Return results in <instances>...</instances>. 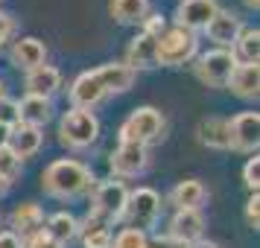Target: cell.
<instances>
[{
  "mask_svg": "<svg viewBox=\"0 0 260 248\" xmlns=\"http://www.w3.org/2000/svg\"><path fill=\"white\" fill-rule=\"evenodd\" d=\"M0 175L6 178L9 184L21 175V158H18L9 146H3V149H0Z\"/></svg>",
  "mask_w": 260,
  "mask_h": 248,
  "instance_id": "cell-29",
  "label": "cell"
},
{
  "mask_svg": "<svg viewBox=\"0 0 260 248\" xmlns=\"http://www.w3.org/2000/svg\"><path fill=\"white\" fill-rule=\"evenodd\" d=\"M216 9H219L216 0H181L176 6V26L190 29V32H199L216 15Z\"/></svg>",
  "mask_w": 260,
  "mask_h": 248,
  "instance_id": "cell-10",
  "label": "cell"
},
{
  "mask_svg": "<svg viewBox=\"0 0 260 248\" xmlns=\"http://www.w3.org/2000/svg\"><path fill=\"white\" fill-rule=\"evenodd\" d=\"M225 88H231L240 99H257V94H260V67L257 64H237Z\"/></svg>",
  "mask_w": 260,
  "mask_h": 248,
  "instance_id": "cell-22",
  "label": "cell"
},
{
  "mask_svg": "<svg viewBox=\"0 0 260 248\" xmlns=\"http://www.w3.org/2000/svg\"><path fill=\"white\" fill-rule=\"evenodd\" d=\"M146 248H187L184 242H176V239H170V236H155V239H146Z\"/></svg>",
  "mask_w": 260,
  "mask_h": 248,
  "instance_id": "cell-36",
  "label": "cell"
},
{
  "mask_svg": "<svg viewBox=\"0 0 260 248\" xmlns=\"http://www.w3.org/2000/svg\"><path fill=\"white\" fill-rule=\"evenodd\" d=\"M108 166L117 178H138L149 166V152L146 146H138V143H120L108 158Z\"/></svg>",
  "mask_w": 260,
  "mask_h": 248,
  "instance_id": "cell-8",
  "label": "cell"
},
{
  "mask_svg": "<svg viewBox=\"0 0 260 248\" xmlns=\"http://www.w3.org/2000/svg\"><path fill=\"white\" fill-rule=\"evenodd\" d=\"M164 114L152 105L135 108L129 117L120 126V143H138V146H149V143L164 137Z\"/></svg>",
  "mask_w": 260,
  "mask_h": 248,
  "instance_id": "cell-2",
  "label": "cell"
},
{
  "mask_svg": "<svg viewBox=\"0 0 260 248\" xmlns=\"http://www.w3.org/2000/svg\"><path fill=\"white\" fill-rule=\"evenodd\" d=\"M6 96V85H3V79H0V99Z\"/></svg>",
  "mask_w": 260,
  "mask_h": 248,
  "instance_id": "cell-42",
  "label": "cell"
},
{
  "mask_svg": "<svg viewBox=\"0 0 260 248\" xmlns=\"http://www.w3.org/2000/svg\"><path fill=\"white\" fill-rule=\"evenodd\" d=\"M126 199H129V190L123 181H100L91 187V213L96 216H103L108 222L114 225L120 222V216H123V207H126Z\"/></svg>",
  "mask_w": 260,
  "mask_h": 248,
  "instance_id": "cell-7",
  "label": "cell"
},
{
  "mask_svg": "<svg viewBox=\"0 0 260 248\" xmlns=\"http://www.w3.org/2000/svg\"><path fill=\"white\" fill-rule=\"evenodd\" d=\"M158 213H161V196L152 187H138L129 193L120 219L126 222V228H135V231L149 234L155 228V222H158Z\"/></svg>",
  "mask_w": 260,
  "mask_h": 248,
  "instance_id": "cell-5",
  "label": "cell"
},
{
  "mask_svg": "<svg viewBox=\"0 0 260 248\" xmlns=\"http://www.w3.org/2000/svg\"><path fill=\"white\" fill-rule=\"evenodd\" d=\"M0 248H21V236H15L12 231H0Z\"/></svg>",
  "mask_w": 260,
  "mask_h": 248,
  "instance_id": "cell-37",
  "label": "cell"
},
{
  "mask_svg": "<svg viewBox=\"0 0 260 248\" xmlns=\"http://www.w3.org/2000/svg\"><path fill=\"white\" fill-rule=\"evenodd\" d=\"M94 76L100 79L103 85V91L106 94H123V91H129L135 79H138V73L132 70L126 61H106V64H100L94 70Z\"/></svg>",
  "mask_w": 260,
  "mask_h": 248,
  "instance_id": "cell-14",
  "label": "cell"
},
{
  "mask_svg": "<svg viewBox=\"0 0 260 248\" xmlns=\"http://www.w3.org/2000/svg\"><path fill=\"white\" fill-rule=\"evenodd\" d=\"M237 67V59L231 50H208V53H202L196 64H193V73H196V79L202 85H208V88H225L228 79H231V73Z\"/></svg>",
  "mask_w": 260,
  "mask_h": 248,
  "instance_id": "cell-6",
  "label": "cell"
},
{
  "mask_svg": "<svg viewBox=\"0 0 260 248\" xmlns=\"http://www.w3.org/2000/svg\"><path fill=\"white\" fill-rule=\"evenodd\" d=\"M41 187L47 196L53 199H79L82 193L94 187V175H91V169L79 161H73V158H59V161H53V164L41 172Z\"/></svg>",
  "mask_w": 260,
  "mask_h": 248,
  "instance_id": "cell-1",
  "label": "cell"
},
{
  "mask_svg": "<svg viewBox=\"0 0 260 248\" xmlns=\"http://www.w3.org/2000/svg\"><path fill=\"white\" fill-rule=\"evenodd\" d=\"M76 236L82 239V248H108L111 245V222L103 219V216H96V213L88 210L82 222H79V231Z\"/></svg>",
  "mask_w": 260,
  "mask_h": 248,
  "instance_id": "cell-18",
  "label": "cell"
},
{
  "mask_svg": "<svg viewBox=\"0 0 260 248\" xmlns=\"http://www.w3.org/2000/svg\"><path fill=\"white\" fill-rule=\"evenodd\" d=\"M243 181H246V187L251 193H257V187H260V158L257 155L246 161V166H243Z\"/></svg>",
  "mask_w": 260,
  "mask_h": 248,
  "instance_id": "cell-30",
  "label": "cell"
},
{
  "mask_svg": "<svg viewBox=\"0 0 260 248\" xmlns=\"http://www.w3.org/2000/svg\"><path fill=\"white\" fill-rule=\"evenodd\" d=\"M167 236L176 242H184V245L196 242L205 236V216L199 210H176V216L170 219Z\"/></svg>",
  "mask_w": 260,
  "mask_h": 248,
  "instance_id": "cell-12",
  "label": "cell"
},
{
  "mask_svg": "<svg viewBox=\"0 0 260 248\" xmlns=\"http://www.w3.org/2000/svg\"><path fill=\"white\" fill-rule=\"evenodd\" d=\"M246 222H248V228H257L260 225V196L257 193H251V199L246 201Z\"/></svg>",
  "mask_w": 260,
  "mask_h": 248,
  "instance_id": "cell-34",
  "label": "cell"
},
{
  "mask_svg": "<svg viewBox=\"0 0 260 248\" xmlns=\"http://www.w3.org/2000/svg\"><path fill=\"white\" fill-rule=\"evenodd\" d=\"M9 187H12V184H9V181H6V178L0 175V199H3V196H6V193H9Z\"/></svg>",
  "mask_w": 260,
  "mask_h": 248,
  "instance_id": "cell-40",
  "label": "cell"
},
{
  "mask_svg": "<svg viewBox=\"0 0 260 248\" xmlns=\"http://www.w3.org/2000/svg\"><path fill=\"white\" fill-rule=\"evenodd\" d=\"M111 18L123 26H138L149 15V0H111Z\"/></svg>",
  "mask_w": 260,
  "mask_h": 248,
  "instance_id": "cell-25",
  "label": "cell"
},
{
  "mask_svg": "<svg viewBox=\"0 0 260 248\" xmlns=\"http://www.w3.org/2000/svg\"><path fill=\"white\" fill-rule=\"evenodd\" d=\"M76 231H79V219L68 210L53 213L47 222H44V234H47L50 239H56L59 245H68L73 236H76Z\"/></svg>",
  "mask_w": 260,
  "mask_h": 248,
  "instance_id": "cell-26",
  "label": "cell"
},
{
  "mask_svg": "<svg viewBox=\"0 0 260 248\" xmlns=\"http://www.w3.org/2000/svg\"><path fill=\"white\" fill-rule=\"evenodd\" d=\"M53 120V99L44 96H24L18 102V123L32 126V129H44Z\"/></svg>",
  "mask_w": 260,
  "mask_h": 248,
  "instance_id": "cell-21",
  "label": "cell"
},
{
  "mask_svg": "<svg viewBox=\"0 0 260 248\" xmlns=\"http://www.w3.org/2000/svg\"><path fill=\"white\" fill-rule=\"evenodd\" d=\"M100 137V120L94 111H82V108H71L64 111L59 120V140L68 149H88L91 143Z\"/></svg>",
  "mask_w": 260,
  "mask_h": 248,
  "instance_id": "cell-4",
  "label": "cell"
},
{
  "mask_svg": "<svg viewBox=\"0 0 260 248\" xmlns=\"http://www.w3.org/2000/svg\"><path fill=\"white\" fill-rule=\"evenodd\" d=\"M196 50H199L196 32L181 29V26H167L158 36V64L161 67H181V64L196 59Z\"/></svg>",
  "mask_w": 260,
  "mask_h": 248,
  "instance_id": "cell-3",
  "label": "cell"
},
{
  "mask_svg": "<svg viewBox=\"0 0 260 248\" xmlns=\"http://www.w3.org/2000/svg\"><path fill=\"white\" fill-rule=\"evenodd\" d=\"M0 126H6V129L18 126V102L9 99V96L0 99Z\"/></svg>",
  "mask_w": 260,
  "mask_h": 248,
  "instance_id": "cell-31",
  "label": "cell"
},
{
  "mask_svg": "<svg viewBox=\"0 0 260 248\" xmlns=\"http://www.w3.org/2000/svg\"><path fill=\"white\" fill-rule=\"evenodd\" d=\"M187 248H219V245H216V242H211V239H205V236H202V239H196V242H190Z\"/></svg>",
  "mask_w": 260,
  "mask_h": 248,
  "instance_id": "cell-38",
  "label": "cell"
},
{
  "mask_svg": "<svg viewBox=\"0 0 260 248\" xmlns=\"http://www.w3.org/2000/svg\"><path fill=\"white\" fill-rule=\"evenodd\" d=\"M231 53H234L237 64H257L260 61V32L251 29V26H243V32L234 41Z\"/></svg>",
  "mask_w": 260,
  "mask_h": 248,
  "instance_id": "cell-27",
  "label": "cell"
},
{
  "mask_svg": "<svg viewBox=\"0 0 260 248\" xmlns=\"http://www.w3.org/2000/svg\"><path fill=\"white\" fill-rule=\"evenodd\" d=\"M41 140H44L41 129H32V126L18 123V126L9 129V143H6V146H9L21 161H24V158H32V155L41 149Z\"/></svg>",
  "mask_w": 260,
  "mask_h": 248,
  "instance_id": "cell-23",
  "label": "cell"
},
{
  "mask_svg": "<svg viewBox=\"0 0 260 248\" xmlns=\"http://www.w3.org/2000/svg\"><path fill=\"white\" fill-rule=\"evenodd\" d=\"M9 222H12V234L21 236V242H24L32 234L44 231V210L38 207L36 201H24V204H18L12 210Z\"/></svg>",
  "mask_w": 260,
  "mask_h": 248,
  "instance_id": "cell-16",
  "label": "cell"
},
{
  "mask_svg": "<svg viewBox=\"0 0 260 248\" xmlns=\"http://www.w3.org/2000/svg\"><path fill=\"white\" fill-rule=\"evenodd\" d=\"M61 88V73L53 64H41L26 73V96H44L53 99V94Z\"/></svg>",
  "mask_w": 260,
  "mask_h": 248,
  "instance_id": "cell-19",
  "label": "cell"
},
{
  "mask_svg": "<svg viewBox=\"0 0 260 248\" xmlns=\"http://www.w3.org/2000/svg\"><path fill=\"white\" fill-rule=\"evenodd\" d=\"M6 143H9V129H6V126H0V149H3Z\"/></svg>",
  "mask_w": 260,
  "mask_h": 248,
  "instance_id": "cell-39",
  "label": "cell"
},
{
  "mask_svg": "<svg viewBox=\"0 0 260 248\" xmlns=\"http://www.w3.org/2000/svg\"><path fill=\"white\" fill-rule=\"evenodd\" d=\"M231 131V149L237 152H254L260 143V114L257 111H243L228 120Z\"/></svg>",
  "mask_w": 260,
  "mask_h": 248,
  "instance_id": "cell-9",
  "label": "cell"
},
{
  "mask_svg": "<svg viewBox=\"0 0 260 248\" xmlns=\"http://www.w3.org/2000/svg\"><path fill=\"white\" fill-rule=\"evenodd\" d=\"M126 64H129L135 73L158 67V38L146 36V32H138V36L129 41V47H126Z\"/></svg>",
  "mask_w": 260,
  "mask_h": 248,
  "instance_id": "cell-13",
  "label": "cell"
},
{
  "mask_svg": "<svg viewBox=\"0 0 260 248\" xmlns=\"http://www.w3.org/2000/svg\"><path fill=\"white\" fill-rule=\"evenodd\" d=\"M146 239H149V236L143 234V231L123 228L117 236H111V245L108 248H146Z\"/></svg>",
  "mask_w": 260,
  "mask_h": 248,
  "instance_id": "cell-28",
  "label": "cell"
},
{
  "mask_svg": "<svg viewBox=\"0 0 260 248\" xmlns=\"http://www.w3.org/2000/svg\"><path fill=\"white\" fill-rule=\"evenodd\" d=\"M205 32L219 50H231L234 41L240 38V32H243V21L234 12H228V9H216V15L205 26Z\"/></svg>",
  "mask_w": 260,
  "mask_h": 248,
  "instance_id": "cell-11",
  "label": "cell"
},
{
  "mask_svg": "<svg viewBox=\"0 0 260 248\" xmlns=\"http://www.w3.org/2000/svg\"><path fill=\"white\" fill-rule=\"evenodd\" d=\"M243 3H246L248 9H257V6H260V0H243Z\"/></svg>",
  "mask_w": 260,
  "mask_h": 248,
  "instance_id": "cell-41",
  "label": "cell"
},
{
  "mask_svg": "<svg viewBox=\"0 0 260 248\" xmlns=\"http://www.w3.org/2000/svg\"><path fill=\"white\" fill-rule=\"evenodd\" d=\"M68 94H71V105L73 108L91 111L96 102H103L106 91H103L100 79L94 76V70H85V73H79V76L73 79V85H71V91H68Z\"/></svg>",
  "mask_w": 260,
  "mask_h": 248,
  "instance_id": "cell-15",
  "label": "cell"
},
{
  "mask_svg": "<svg viewBox=\"0 0 260 248\" xmlns=\"http://www.w3.org/2000/svg\"><path fill=\"white\" fill-rule=\"evenodd\" d=\"M141 26H143L141 32H146V36H155V38H158V36H161V32L167 29V18H164L161 12H149V15H146V18L141 21Z\"/></svg>",
  "mask_w": 260,
  "mask_h": 248,
  "instance_id": "cell-32",
  "label": "cell"
},
{
  "mask_svg": "<svg viewBox=\"0 0 260 248\" xmlns=\"http://www.w3.org/2000/svg\"><path fill=\"white\" fill-rule=\"evenodd\" d=\"M208 199V190L202 181L196 178H187V181H178L176 187L170 190V204L176 210H199Z\"/></svg>",
  "mask_w": 260,
  "mask_h": 248,
  "instance_id": "cell-20",
  "label": "cell"
},
{
  "mask_svg": "<svg viewBox=\"0 0 260 248\" xmlns=\"http://www.w3.org/2000/svg\"><path fill=\"white\" fill-rule=\"evenodd\" d=\"M9 59H12L15 67L21 70H36L41 64H47V47L38 41V38H18L9 50Z\"/></svg>",
  "mask_w": 260,
  "mask_h": 248,
  "instance_id": "cell-17",
  "label": "cell"
},
{
  "mask_svg": "<svg viewBox=\"0 0 260 248\" xmlns=\"http://www.w3.org/2000/svg\"><path fill=\"white\" fill-rule=\"evenodd\" d=\"M21 248H64V245H59L56 239H50L44 231H38V234H32L29 239H24V242H21Z\"/></svg>",
  "mask_w": 260,
  "mask_h": 248,
  "instance_id": "cell-33",
  "label": "cell"
},
{
  "mask_svg": "<svg viewBox=\"0 0 260 248\" xmlns=\"http://www.w3.org/2000/svg\"><path fill=\"white\" fill-rule=\"evenodd\" d=\"M196 134H199V143L208 149H231V131L225 117H205Z\"/></svg>",
  "mask_w": 260,
  "mask_h": 248,
  "instance_id": "cell-24",
  "label": "cell"
},
{
  "mask_svg": "<svg viewBox=\"0 0 260 248\" xmlns=\"http://www.w3.org/2000/svg\"><path fill=\"white\" fill-rule=\"evenodd\" d=\"M12 32H15V18L9 12H0V47L12 38Z\"/></svg>",
  "mask_w": 260,
  "mask_h": 248,
  "instance_id": "cell-35",
  "label": "cell"
}]
</instances>
